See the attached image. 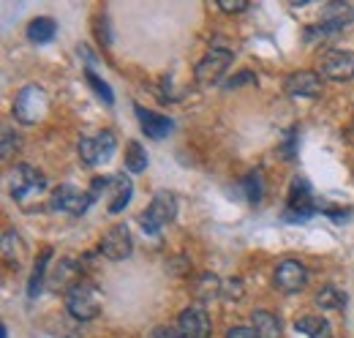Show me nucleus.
Here are the masks:
<instances>
[{
  "mask_svg": "<svg viewBox=\"0 0 354 338\" xmlns=\"http://www.w3.org/2000/svg\"><path fill=\"white\" fill-rule=\"evenodd\" d=\"M66 308L77 322H90L101 314V292L90 281H77L71 290H66Z\"/></svg>",
  "mask_w": 354,
  "mask_h": 338,
  "instance_id": "obj_1",
  "label": "nucleus"
},
{
  "mask_svg": "<svg viewBox=\"0 0 354 338\" xmlns=\"http://www.w3.org/2000/svg\"><path fill=\"white\" fill-rule=\"evenodd\" d=\"M46 109H49V98H46L44 87H39V84L22 87L17 93V98H14V118L19 123H25V126L39 123L46 115Z\"/></svg>",
  "mask_w": 354,
  "mask_h": 338,
  "instance_id": "obj_2",
  "label": "nucleus"
},
{
  "mask_svg": "<svg viewBox=\"0 0 354 338\" xmlns=\"http://www.w3.org/2000/svg\"><path fill=\"white\" fill-rule=\"evenodd\" d=\"M177 215V202L169 191H158L150 202L147 211L139 213V226L147 232V235H158L169 221H175Z\"/></svg>",
  "mask_w": 354,
  "mask_h": 338,
  "instance_id": "obj_3",
  "label": "nucleus"
},
{
  "mask_svg": "<svg viewBox=\"0 0 354 338\" xmlns=\"http://www.w3.org/2000/svg\"><path fill=\"white\" fill-rule=\"evenodd\" d=\"M77 153H80V159L88 164V167H104V164H109L112 159H115V153H118V139H115V134L112 131H101L98 136H82L80 139V145H77Z\"/></svg>",
  "mask_w": 354,
  "mask_h": 338,
  "instance_id": "obj_4",
  "label": "nucleus"
},
{
  "mask_svg": "<svg viewBox=\"0 0 354 338\" xmlns=\"http://www.w3.org/2000/svg\"><path fill=\"white\" fill-rule=\"evenodd\" d=\"M232 60H234V55H232V49H226V46H210V52L199 60V66H196V84H202V87H210V84H218L223 80V74L229 71V66H232Z\"/></svg>",
  "mask_w": 354,
  "mask_h": 338,
  "instance_id": "obj_5",
  "label": "nucleus"
},
{
  "mask_svg": "<svg viewBox=\"0 0 354 338\" xmlns=\"http://www.w3.org/2000/svg\"><path fill=\"white\" fill-rule=\"evenodd\" d=\"M316 211H319V205L313 202L310 183L303 175H297L292 180V188H289V205L283 211V218L286 221H308V218L316 215Z\"/></svg>",
  "mask_w": 354,
  "mask_h": 338,
  "instance_id": "obj_6",
  "label": "nucleus"
},
{
  "mask_svg": "<svg viewBox=\"0 0 354 338\" xmlns=\"http://www.w3.org/2000/svg\"><path fill=\"white\" fill-rule=\"evenodd\" d=\"M8 183H11V197L17 202H25L28 197H33V194L46 188V177L30 164H17L8 172Z\"/></svg>",
  "mask_w": 354,
  "mask_h": 338,
  "instance_id": "obj_7",
  "label": "nucleus"
},
{
  "mask_svg": "<svg viewBox=\"0 0 354 338\" xmlns=\"http://www.w3.org/2000/svg\"><path fill=\"white\" fill-rule=\"evenodd\" d=\"M93 205L90 191H80L77 186H57L49 197V208L57 213H68V215H82Z\"/></svg>",
  "mask_w": 354,
  "mask_h": 338,
  "instance_id": "obj_8",
  "label": "nucleus"
},
{
  "mask_svg": "<svg viewBox=\"0 0 354 338\" xmlns=\"http://www.w3.org/2000/svg\"><path fill=\"white\" fill-rule=\"evenodd\" d=\"M319 74L333 80V82H349L354 77V52L327 49L319 60Z\"/></svg>",
  "mask_w": 354,
  "mask_h": 338,
  "instance_id": "obj_9",
  "label": "nucleus"
},
{
  "mask_svg": "<svg viewBox=\"0 0 354 338\" xmlns=\"http://www.w3.org/2000/svg\"><path fill=\"white\" fill-rule=\"evenodd\" d=\"M175 328L180 338H210V333H213L210 314L202 305H188L185 311H180Z\"/></svg>",
  "mask_w": 354,
  "mask_h": 338,
  "instance_id": "obj_10",
  "label": "nucleus"
},
{
  "mask_svg": "<svg viewBox=\"0 0 354 338\" xmlns=\"http://www.w3.org/2000/svg\"><path fill=\"white\" fill-rule=\"evenodd\" d=\"M98 251L104 254L106 259H115V262L129 259L131 251H133V240H131L129 226H126V224H115V226H109V229H106V235L101 238Z\"/></svg>",
  "mask_w": 354,
  "mask_h": 338,
  "instance_id": "obj_11",
  "label": "nucleus"
},
{
  "mask_svg": "<svg viewBox=\"0 0 354 338\" xmlns=\"http://www.w3.org/2000/svg\"><path fill=\"white\" fill-rule=\"evenodd\" d=\"M272 281H275V287H278L281 292L292 295V292L306 290V284H308V270H306V265L297 262V259H283V262L275 267Z\"/></svg>",
  "mask_w": 354,
  "mask_h": 338,
  "instance_id": "obj_12",
  "label": "nucleus"
},
{
  "mask_svg": "<svg viewBox=\"0 0 354 338\" xmlns=\"http://www.w3.org/2000/svg\"><path fill=\"white\" fill-rule=\"evenodd\" d=\"M133 112H136V121H139V126L142 131L150 136V139H164V136H169L172 134V118H167V115H158V112H153V109H145V107H133Z\"/></svg>",
  "mask_w": 354,
  "mask_h": 338,
  "instance_id": "obj_13",
  "label": "nucleus"
},
{
  "mask_svg": "<svg viewBox=\"0 0 354 338\" xmlns=\"http://www.w3.org/2000/svg\"><path fill=\"white\" fill-rule=\"evenodd\" d=\"M283 90L295 98H313L322 90V80L316 71H295L283 80Z\"/></svg>",
  "mask_w": 354,
  "mask_h": 338,
  "instance_id": "obj_14",
  "label": "nucleus"
},
{
  "mask_svg": "<svg viewBox=\"0 0 354 338\" xmlns=\"http://www.w3.org/2000/svg\"><path fill=\"white\" fill-rule=\"evenodd\" d=\"M131 194H133V186H131V177L129 175H112L109 177V213L112 215H118V213H123L129 208V202H131Z\"/></svg>",
  "mask_w": 354,
  "mask_h": 338,
  "instance_id": "obj_15",
  "label": "nucleus"
},
{
  "mask_svg": "<svg viewBox=\"0 0 354 338\" xmlns=\"http://www.w3.org/2000/svg\"><path fill=\"white\" fill-rule=\"evenodd\" d=\"M55 36H57V22L49 17H36L28 25V39L33 44H49Z\"/></svg>",
  "mask_w": 354,
  "mask_h": 338,
  "instance_id": "obj_16",
  "label": "nucleus"
},
{
  "mask_svg": "<svg viewBox=\"0 0 354 338\" xmlns=\"http://www.w3.org/2000/svg\"><path fill=\"white\" fill-rule=\"evenodd\" d=\"M295 330L308 338H330V322L316 317V314H308V317H300L295 322Z\"/></svg>",
  "mask_w": 354,
  "mask_h": 338,
  "instance_id": "obj_17",
  "label": "nucleus"
},
{
  "mask_svg": "<svg viewBox=\"0 0 354 338\" xmlns=\"http://www.w3.org/2000/svg\"><path fill=\"white\" fill-rule=\"evenodd\" d=\"M221 281H218V276H213V273H202L196 281H194V295L199 297L202 303H207V300H213V297L221 295Z\"/></svg>",
  "mask_w": 354,
  "mask_h": 338,
  "instance_id": "obj_18",
  "label": "nucleus"
},
{
  "mask_svg": "<svg viewBox=\"0 0 354 338\" xmlns=\"http://www.w3.org/2000/svg\"><path fill=\"white\" fill-rule=\"evenodd\" d=\"M49 259H52V251H49V249L36 259V267H33V273H30V284H28V297H30V300H36V297L41 295V290H44V276H46V265H49Z\"/></svg>",
  "mask_w": 354,
  "mask_h": 338,
  "instance_id": "obj_19",
  "label": "nucleus"
},
{
  "mask_svg": "<svg viewBox=\"0 0 354 338\" xmlns=\"http://www.w3.org/2000/svg\"><path fill=\"white\" fill-rule=\"evenodd\" d=\"M254 330L259 338H278L281 336V322H278L275 314L254 311Z\"/></svg>",
  "mask_w": 354,
  "mask_h": 338,
  "instance_id": "obj_20",
  "label": "nucleus"
},
{
  "mask_svg": "<svg viewBox=\"0 0 354 338\" xmlns=\"http://www.w3.org/2000/svg\"><path fill=\"white\" fill-rule=\"evenodd\" d=\"M322 17H324V22L349 25V22H354V8L349 6V3H341V0H335V3H327V6H324Z\"/></svg>",
  "mask_w": 354,
  "mask_h": 338,
  "instance_id": "obj_21",
  "label": "nucleus"
},
{
  "mask_svg": "<svg viewBox=\"0 0 354 338\" xmlns=\"http://www.w3.org/2000/svg\"><path fill=\"white\" fill-rule=\"evenodd\" d=\"M316 305H319V308H327V311H333V308H344V305H346V295H344L338 287L327 284V287L316 295Z\"/></svg>",
  "mask_w": 354,
  "mask_h": 338,
  "instance_id": "obj_22",
  "label": "nucleus"
},
{
  "mask_svg": "<svg viewBox=\"0 0 354 338\" xmlns=\"http://www.w3.org/2000/svg\"><path fill=\"white\" fill-rule=\"evenodd\" d=\"M243 188H245V197L251 205H259L262 197H265V183H262V172H248L243 177Z\"/></svg>",
  "mask_w": 354,
  "mask_h": 338,
  "instance_id": "obj_23",
  "label": "nucleus"
},
{
  "mask_svg": "<svg viewBox=\"0 0 354 338\" xmlns=\"http://www.w3.org/2000/svg\"><path fill=\"white\" fill-rule=\"evenodd\" d=\"M126 169L133 172V175L147 169V156H145L139 142H129V148H126Z\"/></svg>",
  "mask_w": 354,
  "mask_h": 338,
  "instance_id": "obj_24",
  "label": "nucleus"
},
{
  "mask_svg": "<svg viewBox=\"0 0 354 338\" xmlns=\"http://www.w3.org/2000/svg\"><path fill=\"white\" fill-rule=\"evenodd\" d=\"M85 80H88V84L93 87V93H95V96H98V98H101L106 107H112V104H115V93H112V87L104 82V80H101L95 71H90V69H88V71H85Z\"/></svg>",
  "mask_w": 354,
  "mask_h": 338,
  "instance_id": "obj_25",
  "label": "nucleus"
},
{
  "mask_svg": "<svg viewBox=\"0 0 354 338\" xmlns=\"http://www.w3.org/2000/svg\"><path fill=\"white\" fill-rule=\"evenodd\" d=\"M17 246H19V235L8 229V232L3 235V256H6V262H8L11 267H19V256H17L19 251L17 254L11 251V249H17Z\"/></svg>",
  "mask_w": 354,
  "mask_h": 338,
  "instance_id": "obj_26",
  "label": "nucleus"
},
{
  "mask_svg": "<svg viewBox=\"0 0 354 338\" xmlns=\"http://www.w3.org/2000/svg\"><path fill=\"white\" fill-rule=\"evenodd\" d=\"M19 148V139H17V134L11 131V128H3V148H0V156L3 159H8L14 150Z\"/></svg>",
  "mask_w": 354,
  "mask_h": 338,
  "instance_id": "obj_27",
  "label": "nucleus"
},
{
  "mask_svg": "<svg viewBox=\"0 0 354 338\" xmlns=\"http://www.w3.org/2000/svg\"><path fill=\"white\" fill-rule=\"evenodd\" d=\"M95 36L104 46H112V28H109V19L106 17H98V25H95Z\"/></svg>",
  "mask_w": 354,
  "mask_h": 338,
  "instance_id": "obj_28",
  "label": "nucleus"
},
{
  "mask_svg": "<svg viewBox=\"0 0 354 338\" xmlns=\"http://www.w3.org/2000/svg\"><path fill=\"white\" fill-rule=\"evenodd\" d=\"M221 295L223 297H232V300L243 297V281H240V278H229V281H223Z\"/></svg>",
  "mask_w": 354,
  "mask_h": 338,
  "instance_id": "obj_29",
  "label": "nucleus"
},
{
  "mask_svg": "<svg viewBox=\"0 0 354 338\" xmlns=\"http://www.w3.org/2000/svg\"><path fill=\"white\" fill-rule=\"evenodd\" d=\"M218 8L226 11V14H240V11H245V8H248V3H245V0H221V3H218Z\"/></svg>",
  "mask_w": 354,
  "mask_h": 338,
  "instance_id": "obj_30",
  "label": "nucleus"
},
{
  "mask_svg": "<svg viewBox=\"0 0 354 338\" xmlns=\"http://www.w3.org/2000/svg\"><path fill=\"white\" fill-rule=\"evenodd\" d=\"M295 148H297V131L292 128V131L286 134V145H283V159H286V161L295 159Z\"/></svg>",
  "mask_w": 354,
  "mask_h": 338,
  "instance_id": "obj_31",
  "label": "nucleus"
},
{
  "mask_svg": "<svg viewBox=\"0 0 354 338\" xmlns=\"http://www.w3.org/2000/svg\"><path fill=\"white\" fill-rule=\"evenodd\" d=\"M243 82H254V84H257V77H254L251 71H243V74H237V77L226 80V82H223V87H226V90H232V87H237V84H243Z\"/></svg>",
  "mask_w": 354,
  "mask_h": 338,
  "instance_id": "obj_32",
  "label": "nucleus"
},
{
  "mask_svg": "<svg viewBox=\"0 0 354 338\" xmlns=\"http://www.w3.org/2000/svg\"><path fill=\"white\" fill-rule=\"evenodd\" d=\"M226 338H259L257 336V330L254 328H245V325H237V328H232Z\"/></svg>",
  "mask_w": 354,
  "mask_h": 338,
  "instance_id": "obj_33",
  "label": "nucleus"
},
{
  "mask_svg": "<svg viewBox=\"0 0 354 338\" xmlns=\"http://www.w3.org/2000/svg\"><path fill=\"white\" fill-rule=\"evenodd\" d=\"M147 338H180V333H177V328H164L161 325V328H153Z\"/></svg>",
  "mask_w": 354,
  "mask_h": 338,
  "instance_id": "obj_34",
  "label": "nucleus"
},
{
  "mask_svg": "<svg viewBox=\"0 0 354 338\" xmlns=\"http://www.w3.org/2000/svg\"><path fill=\"white\" fill-rule=\"evenodd\" d=\"M0 338H8V330H6V325L0 328Z\"/></svg>",
  "mask_w": 354,
  "mask_h": 338,
  "instance_id": "obj_35",
  "label": "nucleus"
}]
</instances>
